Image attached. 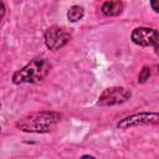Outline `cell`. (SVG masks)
Instances as JSON below:
<instances>
[{
    "mask_svg": "<svg viewBox=\"0 0 159 159\" xmlns=\"http://www.w3.org/2000/svg\"><path fill=\"white\" fill-rule=\"evenodd\" d=\"M51 71L50 62L43 57L32 58L22 68L17 70L12 75V82L15 84L22 83H39L43 81Z\"/></svg>",
    "mask_w": 159,
    "mask_h": 159,
    "instance_id": "2",
    "label": "cell"
},
{
    "mask_svg": "<svg viewBox=\"0 0 159 159\" xmlns=\"http://www.w3.org/2000/svg\"><path fill=\"white\" fill-rule=\"evenodd\" d=\"M62 116L53 111H42L30 113L17 120L16 127L27 133H47L60 120Z\"/></svg>",
    "mask_w": 159,
    "mask_h": 159,
    "instance_id": "1",
    "label": "cell"
},
{
    "mask_svg": "<svg viewBox=\"0 0 159 159\" xmlns=\"http://www.w3.org/2000/svg\"><path fill=\"white\" fill-rule=\"evenodd\" d=\"M132 41L143 47L153 46L155 52H158V31L150 27H137L132 31Z\"/></svg>",
    "mask_w": 159,
    "mask_h": 159,
    "instance_id": "6",
    "label": "cell"
},
{
    "mask_svg": "<svg viewBox=\"0 0 159 159\" xmlns=\"http://www.w3.org/2000/svg\"><path fill=\"white\" fill-rule=\"evenodd\" d=\"M159 0H150V6L154 10V12H159V5H158Z\"/></svg>",
    "mask_w": 159,
    "mask_h": 159,
    "instance_id": "11",
    "label": "cell"
},
{
    "mask_svg": "<svg viewBox=\"0 0 159 159\" xmlns=\"http://www.w3.org/2000/svg\"><path fill=\"white\" fill-rule=\"evenodd\" d=\"M5 12H6V7H5V4L2 2V0H0V24L5 16Z\"/></svg>",
    "mask_w": 159,
    "mask_h": 159,
    "instance_id": "10",
    "label": "cell"
},
{
    "mask_svg": "<svg viewBox=\"0 0 159 159\" xmlns=\"http://www.w3.org/2000/svg\"><path fill=\"white\" fill-rule=\"evenodd\" d=\"M84 15V9L80 5H73L67 11V19L70 22H77L80 21Z\"/></svg>",
    "mask_w": 159,
    "mask_h": 159,
    "instance_id": "8",
    "label": "cell"
},
{
    "mask_svg": "<svg viewBox=\"0 0 159 159\" xmlns=\"http://www.w3.org/2000/svg\"><path fill=\"white\" fill-rule=\"evenodd\" d=\"M123 2L120 0H108L101 6V11L106 16H118L123 11Z\"/></svg>",
    "mask_w": 159,
    "mask_h": 159,
    "instance_id": "7",
    "label": "cell"
},
{
    "mask_svg": "<svg viewBox=\"0 0 159 159\" xmlns=\"http://www.w3.org/2000/svg\"><path fill=\"white\" fill-rule=\"evenodd\" d=\"M0 132H1V127H0Z\"/></svg>",
    "mask_w": 159,
    "mask_h": 159,
    "instance_id": "13",
    "label": "cell"
},
{
    "mask_svg": "<svg viewBox=\"0 0 159 159\" xmlns=\"http://www.w3.org/2000/svg\"><path fill=\"white\" fill-rule=\"evenodd\" d=\"M132 97V92L128 88L124 87H109L106 88L101 96L98 97L97 104L98 106H117V104H122L125 103L129 98Z\"/></svg>",
    "mask_w": 159,
    "mask_h": 159,
    "instance_id": "3",
    "label": "cell"
},
{
    "mask_svg": "<svg viewBox=\"0 0 159 159\" xmlns=\"http://www.w3.org/2000/svg\"><path fill=\"white\" fill-rule=\"evenodd\" d=\"M82 158H94L93 155H89V154H86V155H82Z\"/></svg>",
    "mask_w": 159,
    "mask_h": 159,
    "instance_id": "12",
    "label": "cell"
},
{
    "mask_svg": "<svg viewBox=\"0 0 159 159\" xmlns=\"http://www.w3.org/2000/svg\"><path fill=\"white\" fill-rule=\"evenodd\" d=\"M70 39H71V34L65 27L51 26L45 32V43L52 51L63 47L70 41Z\"/></svg>",
    "mask_w": 159,
    "mask_h": 159,
    "instance_id": "5",
    "label": "cell"
},
{
    "mask_svg": "<svg viewBox=\"0 0 159 159\" xmlns=\"http://www.w3.org/2000/svg\"><path fill=\"white\" fill-rule=\"evenodd\" d=\"M0 107H1V104H0Z\"/></svg>",
    "mask_w": 159,
    "mask_h": 159,
    "instance_id": "14",
    "label": "cell"
},
{
    "mask_svg": "<svg viewBox=\"0 0 159 159\" xmlns=\"http://www.w3.org/2000/svg\"><path fill=\"white\" fill-rule=\"evenodd\" d=\"M158 123H159V116L157 112H142L120 119L117 127L119 129H128L139 125H157Z\"/></svg>",
    "mask_w": 159,
    "mask_h": 159,
    "instance_id": "4",
    "label": "cell"
},
{
    "mask_svg": "<svg viewBox=\"0 0 159 159\" xmlns=\"http://www.w3.org/2000/svg\"><path fill=\"white\" fill-rule=\"evenodd\" d=\"M149 77H150V68L148 66H144L140 70L139 75H138V82L139 83H145L149 80Z\"/></svg>",
    "mask_w": 159,
    "mask_h": 159,
    "instance_id": "9",
    "label": "cell"
}]
</instances>
